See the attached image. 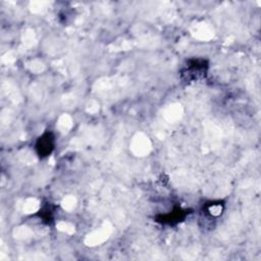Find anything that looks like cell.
I'll return each mask as SVG.
<instances>
[{"instance_id": "obj_1", "label": "cell", "mask_w": 261, "mask_h": 261, "mask_svg": "<svg viewBox=\"0 0 261 261\" xmlns=\"http://www.w3.org/2000/svg\"><path fill=\"white\" fill-rule=\"evenodd\" d=\"M56 139L52 133H45L41 136L36 144V149L40 158H46L55 150Z\"/></svg>"}, {"instance_id": "obj_2", "label": "cell", "mask_w": 261, "mask_h": 261, "mask_svg": "<svg viewBox=\"0 0 261 261\" xmlns=\"http://www.w3.org/2000/svg\"><path fill=\"white\" fill-rule=\"evenodd\" d=\"M207 68L208 66L206 65L205 61H202V60L190 61L189 65L187 66L185 74H187L191 79H196L202 74H205Z\"/></svg>"}, {"instance_id": "obj_3", "label": "cell", "mask_w": 261, "mask_h": 261, "mask_svg": "<svg viewBox=\"0 0 261 261\" xmlns=\"http://www.w3.org/2000/svg\"><path fill=\"white\" fill-rule=\"evenodd\" d=\"M186 217H187V211H183L181 208H178V210H175L174 212L161 216L158 222L164 225H175L182 222Z\"/></svg>"}]
</instances>
